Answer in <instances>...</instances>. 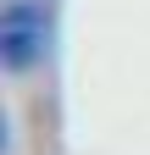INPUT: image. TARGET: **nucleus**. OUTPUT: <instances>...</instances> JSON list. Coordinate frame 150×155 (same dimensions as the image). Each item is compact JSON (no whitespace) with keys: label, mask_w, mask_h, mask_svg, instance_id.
I'll list each match as a JSON object with an SVG mask.
<instances>
[{"label":"nucleus","mask_w":150,"mask_h":155,"mask_svg":"<svg viewBox=\"0 0 150 155\" xmlns=\"http://www.w3.org/2000/svg\"><path fill=\"white\" fill-rule=\"evenodd\" d=\"M33 50H39V17H33L28 6H17L6 17V55H11V67H28Z\"/></svg>","instance_id":"obj_1"}]
</instances>
